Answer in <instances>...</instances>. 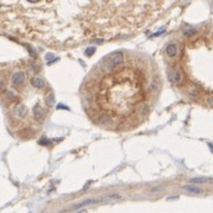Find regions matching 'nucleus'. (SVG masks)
Instances as JSON below:
<instances>
[{
  "label": "nucleus",
  "mask_w": 213,
  "mask_h": 213,
  "mask_svg": "<svg viewBox=\"0 0 213 213\" xmlns=\"http://www.w3.org/2000/svg\"><path fill=\"white\" fill-rule=\"evenodd\" d=\"M212 180L208 179H201V177H195V179H191L192 183H206V182H211Z\"/></svg>",
  "instance_id": "obj_13"
},
{
  "label": "nucleus",
  "mask_w": 213,
  "mask_h": 213,
  "mask_svg": "<svg viewBox=\"0 0 213 213\" xmlns=\"http://www.w3.org/2000/svg\"><path fill=\"white\" fill-rule=\"evenodd\" d=\"M38 143H39V144H42V145H48V144H50V142H49L47 138H44V137L39 139V142H38Z\"/></svg>",
  "instance_id": "obj_15"
},
{
  "label": "nucleus",
  "mask_w": 213,
  "mask_h": 213,
  "mask_svg": "<svg viewBox=\"0 0 213 213\" xmlns=\"http://www.w3.org/2000/svg\"><path fill=\"white\" fill-rule=\"evenodd\" d=\"M94 53H95V48H94V47H91V48L86 49V55H87V56H92Z\"/></svg>",
  "instance_id": "obj_14"
},
{
  "label": "nucleus",
  "mask_w": 213,
  "mask_h": 213,
  "mask_svg": "<svg viewBox=\"0 0 213 213\" xmlns=\"http://www.w3.org/2000/svg\"><path fill=\"white\" fill-rule=\"evenodd\" d=\"M207 103H208V105H210V106L213 107V95L210 96V98L207 99Z\"/></svg>",
  "instance_id": "obj_19"
},
{
  "label": "nucleus",
  "mask_w": 213,
  "mask_h": 213,
  "mask_svg": "<svg viewBox=\"0 0 213 213\" xmlns=\"http://www.w3.org/2000/svg\"><path fill=\"white\" fill-rule=\"evenodd\" d=\"M182 32L185 33V36L192 37V36H194L196 33V30L194 28H192V26H189V25H183L182 26Z\"/></svg>",
  "instance_id": "obj_10"
},
{
  "label": "nucleus",
  "mask_w": 213,
  "mask_h": 213,
  "mask_svg": "<svg viewBox=\"0 0 213 213\" xmlns=\"http://www.w3.org/2000/svg\"><path fill=\"white\" fill-rule=\"evenodd\" d=\"M45 103H47L48 106H53L54 104H55V95H54L53 93H49L48 95L45 96Z\"/></svg>",
  "instance_id": "obj_12"
},
{
  "label": "nucleus",
  "mask_w": 213,
  "mask_h": 213,
  "mask_svg": "<svg viewBox=\"0 0 213 213\" xmlns=\"http://www.w3.org/2000/svg\"><path fill=\"white\" fill-rule=\"evenodd\" d=\"M32 114H33V118H35V120H37V121L42 120L43 116H44V111H43L42 106H39V105H36V106L33 107V110H32Z\"/></svg>",
  "instance_id": "obj_6"
},
{
  "label": "nucleus",
  "mask_w": 213,
  "mask_h": 213,
  "mask_svg": "<svg viewBox=\"0 0 213 213\" xmlns=\"http://www.w3.org/2000/svg\"><path fill=\"white\" fill-rule=\"evenodd\" d=\"M125 61V57H124V54L121 51H114V53L110 54L104 57L103 60V65L106 70H112L114 68H117L119 65L124 63Z\"/></svg>",
  "instance_id": "obj_1"
},
{
  "label": "nucleus",
  "mask_w": 213,
  "mask_h": 213,
  "mask_svg": "<svg viewBox=\"0 0 213 213\" xmlns=\"http://www.w3.org/2000/svg\"><path fill=\"white\" fill-rule=\"evenodd\" d=\"M30 82H31V85L33 86L35 88H38V89L45 87V81H44L43 79H41V77H32Z\"/></svg>",
  "instance_id": "obj_9"
},
{
  "label": "nucleus",
  "mask_w": 213,
  "mask_h": 213,
  "mask_svg": "<svg viewBox=\"0 0 213 213\" xmlns=\"http://www.w3.org/2000/svg\"><path fill=\"white\" fill-rule=\"evenodd\" d=\"M99 123L103 124V125H107V124H111L112 123V119H111L110 116H107V114H103L101 117L99 118Z\"/></svg>",
  "instance_id": "obj_11"
},
{
  "label": "nucleus",
  "mask_w": 213,
  "mask_h": 213,
  "mask_svg": "<svg viewBox=\"0 0 213 213\" xmlns=\"http://www.w3.org/2000/svg\"><path fill=\"white\" fill-rule=\"evenodd\" d=\"M183 191H186L187 193H191V194H201L203 193V189L199 188L198 186H191V185H186L182 187Z\"/></svg>",
  "instance_id": "obj_8"
},
{
  "label": "nucleus",
  "mask_w": 213,
  "mask_h": 213,
  "mask_svg": "<svg viewBox=\"0 0 213 213\" xmlns=\"http://www.w3.org/2000/svg\"><path fill=\"white\" fill-rule=\"evenodd\" d=\"M29 2H37V1H39V0H28Z\"/></svg>",
  "instance_id": "obj_20"
},
{
  "label": "nucleus",
  "mask_w": 213,
  "mask_h": 213,
  "mask_svg": "<svg viewBox=\"0 0 213 213\" xmlns=\"http://www.w3.org/2000/svg\"><path fill=\"white\" fill-rule=\"evenodd\" d=\"M166 53H167V55H168L169 57H175L176 54H177V45H176L175 43L168 44L167 48H166Z\"/></svg>",
  "instance_id": "obj_7"
},
{
  "label": "nucleus",
  "mask_w": 213,
  "mask_h": 213,
  "mask_svg": "<svg viewBox=\"0 0 213 213\" xmlns=\"http://www.w3.org/2000/svg\"><path fill=\"white\" fill-rule=\"evenodd\" d=\"M99 203H101V200H99V199H86V200H84V201H81V203L74 205V206L72 207V210H79L80 207L91 206V205H95V204H99Z\"/></svg>",
  "instance_id": "obj_3"
},
{
  "label": "nucleus",
  "mask_w": 213,
  "mask_h": 213,
  "mask_svg": "<svg viewBox=\"0 0 213 213\" xmlns=\"http://www.w3.org/2000/svg\"><path fill=\"white\" fill-rule=\"evenodd\" d=\"M148 112H149V110H148V107H147V106H145V105H144V106H143V110H142V114L144 116V114H147Z\"/></svg>",
  "instance_id": "obj_18"
},
{
  "label": "nucleus",
  "mask_w": 213,
  "mask_h": 213,
  "mask_svg": "<svg viewBox=\"0 0 213 213\" xmlns=\"http://www.w3.org/2000/svg\"><path fill=\"white\" fill-rule=\"evenodd\" d=\"M24 81H25V74L23 72H18V73L13 74V76H12V85L19 86Z\"/></svg>",
  "instance_id": "obj_5"
},
{
  "label": "nucleus",
  "mask_w": 213,
  "mask_h": 213,
  "mask_svg": "<svg viewBox=\"0 0 213 213\" xmlns=\"http://www.w3.org/2000/svg\"><path fill=\"white\" fill-rule=\"evenodd\" d=\"M26 112H28L26 106L23 105V104H17V105L14 106V108H13V113H14V116H17L18 118H23L25 114H26Z\"/></svg>",
  "instance_id": "obj_4"
},
{
  "label": "nucleus",
  "mask_w": 213,
  "mask_h": 213,
  "mask_svg": "<svg viewBox=\"0 0 213 213\" xmlns=\"http://www.w3.org/2000/svg\"><path fill=\"white\" fill-rule=\"evenodd\" d=\"M85 98H86V100H87V101H89V103H92V101H93V94H92V93H86Z\"/></svg>",
  "instance_id": "obj_16"
},
{
  "label": "nucleus",
  "mask_w": 213,
  "mask_h": 213,
  "mask_svg": "<svg viewBox=\"0 0 213 213\" xmlns=\"http://www.w3.org/2000/svg\"><path fill=\"white\" fill-rule=\"evenodd\" d=\"M168 79L171 84H180L183 79V75H182L181 70H177V69H173L169 70L168 73Z\"/></svg>",
  "instance_id": "obj_2"
},
{
  "label": "nucleus",
  "mask_w": 213,
  "mask_h": 213,
  "mask_svg": "<svg viewBox=\"0 0 213 213\" xmlns=\"http://www.w3.org/2000/svg\"><path fill=\"white\" fill-rule=\"evenodd\" d=\"M26 49L29 50V53L31 54V56H33V57H36V51H35L33 49H31V47H30V45H28V44H26Z\"/></svg>",
  "instance_id": "obj_17"
}]
</instances>
